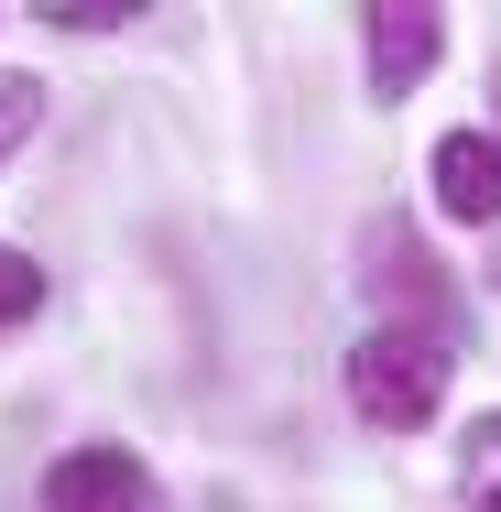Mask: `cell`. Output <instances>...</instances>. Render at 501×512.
Wrapping results in <instances>:
<instances>
[{
    "label": "cell",
    "mask_w": 501,
    "mask_h": 512,
    "mask_svg": "<svg viewBox=\"0 0 501 512\" xmlns=\"http://www.w3.org/2000/svg\"><path fill=\"white\" fill-rule=\"evenodd\" d=\"M436 207L469 218V229L501 218V131H447L436 142Z\"/></svg>",
    "instance_id": "obj_5"
},
{
    "label": "cell",
    "mask_w": 501,
    "mask_h": 512,
    "mask_svg": "<svg viewBox=\"0 0 501 512\" xmlns=\"http://www.w3.org/2000/svg\"><path fill=\"white\" fill-rule=\"evenodd\" d=\"M491 88H501V66H491Z\"/></svg>",
    "instance_id": "obj_10"
},
{
    "label": "cell",
    "mask_w": 501,
    "mask_h": 512,
    "mask_svg": "<svg viewBox=\"0 0 501 512\" xmlns=\"http://www.w3.org/2000/svg\"><path fill=\"white\" fill-rule=\"evenodd\" d=\"M360 55H371V88H382V99H414V88L436 77V55H447V11H436V0L371 11V22H360Z\"/></svg>",
    "instance_id": "obj_2"
},
{
    "label": "cell",
    "mask_w": 501,
    "mask_h": 512,
    "mask_svg": "<svg viewBox=\"0 0 501 512\" xmlns=\"http://www.w3.org/2000/svg\"><path fill=\"white\" fill-rule=\"evenodd\" d=\"M458 502L469 512H501V414H480L458 436Z\"/></svg>",
    "instance_id": "obj_6"
},
{
    "label": "cell",
    "mask_w": 501,
    "mask_h": 512,
    "mask_svg": "<svg viewBox=\"0 0 501 512\" xmlns=\"http://www.w3.org/2000/svg\"><path fill=\"white\" fill-rule=\"evenodd\" d=\"M44 131V77H0V164Z\"/></svg>",
    "instance_id": "obj_7"
},
{
    "label": "cell",
    "mask_w": 501,
    "mask_h": 512,
    "mask_svg": "<svg viewBox=\"0 0 501 512\" xmlns=\"http://www.w3.org/2000/svg\"><path fill=\"white\" fill-rule=\"evenodd\" d=\"M491 284H501V273H491Z\"/></svg>",
    "instance_id": "obj_11"
},
{
    "label": "cell",
    "mask_w": 501,
    "mask_h": 512,
    "mask_svg": "<svg viewBox=\"0 0 501 512\" xmlns=\"http://www.w3.org/2000/svg\"><path fill=\"white\" fill-rule=\"evenodd\" d=\"M44 22H66V33H120L131 0H44Z\"/></svg>",
    "instance_id": "obj_9"
},
{
    "label": "cell",
    "mask_w": 501,
    "mask_h": 512,
    "mask_svg": "<svg viewBox=\"0 0 501 512\" xmlns=\"http://www.w3.org/2000/svg\"><path fill=\"white\" fill-rule=\"evenodd\" d=\"M349 404H360V425H382V436L436 425V404H447V349L425 327H371L349 349Z\"/></svg>",
    "instance_id": "obj_1"
},
{
    "label": "cell",
    "mask_w": 501,
    "mask_h": 512,
    "mask_svg": "<svg viewBox=\"0 0 501 512\" xmlns=\"http://www.w3.org/2000/svg\"><path fill=\"white\" fill-rule=\"evenodd\" d=\"M360 284H371L382 306H414V316H425V338L447 349V327H458V295L436 284V262H425L403 229H371V273H360Z\"/></svg>",
    "instance_id": "obj_4"
},
{
    "label": "cell",
    "mask_w": 501,
    "mask_h": 512,
    "mask_svg": "<svg viewBox=\"0 0 501 512\" xmlns=\"http://www.w3.org/2000/svg\"><path fill=\"white\" fill-rule=\"evenodd\" d=\"M33 306H44V262L0 240V327H22V316H33Z\"/></svg>",
    "instance_id": "obj_8"
},
{
    "label": "cell",
    "mask_w": 501,
    "mask_h": 512,
    "mask_svg": "<svg viewBox=\"0 0 501 512\" xmlns=\"http://www.w3.org/2000/svg\"><path fill=\"white\" fill-rule=\"evenodd\" d=\"M153 502V469L131 447H66L44 469V512H142Z\"/></svg>",
    "instance_id": "obj_3"
}]
</instances>
